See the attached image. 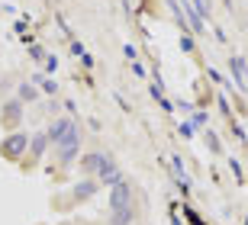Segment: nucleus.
Segmentation results:
<instances>
[{
    "mask_svg": "<svg viewBox=\"0 0 248 225\" xmlns=\"http://www.w3.org/2000/svg\"><path fill=\"white\" fill-rule=\"evenodd\" d=\"M26 151H29V132H10L0 142V154L7 161H19V158H26Z\"/></svg>",
    "mask_w": 248,
    "mask_h": 225,
    "instance_id": "f257e3e1",
    "label": "nucleus"
},
{
    "mask_svg": "<svg viewBox=\"0 0 248 225\" xmlns=\"http://www.w3.org/2000/svg\"><path fill=\"white\" fill-rule=\"evenodd\" d=\"M55 148H58V161H62V164H71L74 158H78V151H81V126L74 122V129L64 135Z\"/></svg>",
    "mask_w": 248,
    "mask_h": 225,
    "instance_id": "f03ea898",
    "label": "nucleus"
},
{
    "mask_svg": "<svg viewBox=\"0 0 248 225\" xmlns=\"http://www.w3.org/2000/svg\"><path fill=\"white\" fill-rule=\"evenodd\" d=\"M132 206V187H129V180L123 177L120 183H113L110 187V212H120V209Z\"/></svg>",
    "mask_w": 248,
    "mask_h": 225,
    "instance_id": "7ed1b4c3",
    "label": "nucleus"
},
{
    "mask_svg": "<svg viewBox=\"0 0 248 225\" xmlns=\"http://www.w3.org/2000/svg\"><path fill=\"white\" fill-rule=\"evenodd\" d=\"M74 129V119L71 116H62V119H52V126L46 129V138H48V145H58L64 138V135Z\"/></svg>",
    "mask_w": 248,
    "mask_h": 225,
    "instance_id": "20e7f679",
    "label": "nucleus"
},
{
    "mask_svg": "<svg viewBox=\"0 0 248 225\" xmlns=\"http://www.w3.org/2000/svg\"><path fill=\"white\" fill-rule=\"evenodd\" d=\"M229 68H232V81L242 93H248V74H245V61H242V55H229Z\"/></svg>",
    "mask_w": 248,
    "mask_h": 225,
    "instance_id": "39448f33",
    "label": "nucleus"
},
{
    "mask_svg": "<svg viewBox=\"0 0 248 225\" xmlns=\"http://www.w3.org/2000/svg\"><path fill=\"white\" fill-rule=\"evenodd\" d=\"M97 177H100V183L113 187V183H120V180H123V171H120V164H116V161L110 158V161H107V164L100 167V171H97Z\"/></svg>",
    "mask_w": 248,
    "mask_h": 225,
    "instance_id": "423d86ee",
    "label": "nucleus"
},
{
    "mask_svg": "<svg viewBox=\"0 0 248 225\" xmlns=\"http://www.w3.org/2000/svg\"><path fill=\"white\" fill-rule=\"evenodd\" d=\"M110 161V154H103V151H91V154H84L81 158V167L84 171H100L103 164Z\"/></svg>",
    "mask_w": 248,
    "mask_h": 225,
    "instance_id": "0eeeda50",
    "label": "nucleus"
},
{
    "mask_svg": "<svg viewBox=\"0 0 248 225\" xmlns=\"http://www.w3.org/2000/svg\"><path fill=\"white\" fill-rule=\"evenodd\" d=\"M46 145H48L46 132H42V135H29V158H32V161H39V158L46 154Z\"/></svg>",
    "mask_w": 248,
    "mask_h": 225,
    "instance_id": "6e6552de",
    "label": "nucleus"
},
{
    "mask_svg": "<svg viewBox=\"0 0 248 225\" xmlns=\"http://www.w3.org/2000/svg\"><path fill=\"white\" fill-rule=\"evenodd\" d=\"M97 187H100L97 180H81V183L74 187V199H78V203H84V199H91L93 193H97Z\"/></svg>",
    "mask_w": 248,
    "mask_h": 225,
    "instance_id": "1a4fd4ad",
    "label": "nucleus"
},
{
    "mask_svg": "<svg viewBox=\"0 0 248 225\" xmlns=\"http://www.w3.org/2000/svg\"><path fill=\"white\" fill-rule=\"evenodd\" d=\"M19 113H23V106H19V100H10L7 106H3V126H16Z\"/></svg>",
    "mask_w": 248,
    "mask_h": 225,
    "instance_id": "9d476101",
    "label": "nucleus"
},
{
    "mask_svg": "<svg viewBox=\"0 0 248 225\" xmlns=\"http://www.w3.org/2000/svg\"><path fill=\"white\" fill-rule=\"evenodd\" d=\"M132 219H136V212H132V206L120 209V212H110V225H129Z\"/></svg>",
    "mask_w": 248,
    "mask_h": 225,
    "instance_id": "9b49d317",
    "label": "nucleus"
},
{
    "mask_svg": "<svg viewBox=\"0 0 248 225\" xmlns=\"http://www.w3.org/2000/svg\"><path fill=\"white\" fill-rule=\"evenodd\" d=\"M32 81H36V87H42V90H46V93H52V97H55L58 84L52 81V77H46V74H36V77H32Z\"/></svg>",
    "mask_w": 248,
    "mask_h": 225,
    "instance_id": "f8f14e48",
    "label": "nucleus"
},
{
    "mask_svg": "<svg viewBox=\"0 0 248 225\" xmlns=\"http://www.w3.org/2000/svg\"><path fill=\"white\" fill-rule=\"evenodd\" d=\"M16 93H19V100H26V103H29V100L39 97V87H36V84H19Z\"/></svg>",
    "mask_w": 248,
    "mask_h": 225,
    "instance_id": "ddd939ff",
    "label": "nucleus"
},
{
    "mask_svg": "<svg viewBox=\"0 0 248 225\" xmlns=\"http://www.w3.org/2000/svg\"><path fill=\"white\" fill-rule=\"evenodd\" d=\"M190 7L197 10V16H210V0H190Z\"/></svg>",
    "mask_w": 248,
    "mask_h": 225,
    "instance_id": "4468645a",
    "label": "nucleus"
},
{
    "mask_svg": "<svg viewBox=\"0 0 248 225\" xmlns=\"http://www.w3.org/2000/svg\"><path fill=\"white\" fill-rule=\"evenodd\" d=\"M193 48H197V45H193L190 32H181V52H184V55H193Z\"/></svg>",
    "mask_w": 248,
    "mask_h": 225,
    "instance_id": "2eb2a0df",
    "label": "nucleus"
},
{
    "mask_svg": "<svg viewBox=\"0 0 248 225\" xmlns=\"http://www.w3.org/2000/svg\"><path fill=\"white\" fill-rule=\"evenodd\" d=\"M29 58H32V61H42V64H46L48 55H46V48H42V45H32V48H29Z\"/></svg>",
    "mask_w": 248,
    "mask_h": 225,
    "instance_id": "dca6fc26",
    "label": "nucleus"
},
{
    "mask_svg": "<svg viewBox=\"0 0 248 225\" xmlns=\"http://www.w3.org/2000/svg\"><path fill=\"white\" fill-rule=\"evenodd\" d=\"M229 167H232V174H235V180H239V183H245V174H242V164L235 161V158H229Z\"/></svg>",
    "mask_w": 248,
    "mask_h": 225,
    "instance_id": "f3484780",
    "label": "nucleus"
},
{
    "mask_svg": "<svg viewBox=\"0 0 248 225\" xmlns=\"http://www.w3.org/2000/svg\"><path fill=\"white\" fill-rule=\"evenodd\" d=\"M206 145H210V151H216V154L222 151V145H219V138H216V135H213V132H206Z\"/></svg>",
    "mask_w": 248,
    "mask_h": 225,
    "instance_id": "a211bd4d",
    "label": "nucleus"
},
{
    "mask_svg": "<svg viewBox=\"0 0 248 225\" xmlns=\"http://www.w3.org/2000/svg\"><path fill=\"white\" fill-rule=\"evenodd\" d=\"M177 132L184 135V138H193V135H197V129H193V122H181V129H177Z\"/></svg>",
    "mask_w": 248,
    "mask_h": 225,
    "instance_id": "6ab92c4d",
    "label": "nucleus"
},
{
    "mask_svg": "<svg viewBox=\"0 0 248 225\" xmlns=\"http://www.w3.org/2000/svg\"><path fill=\"white\" fill-rule=\"evenodd\" d=\"M193 129H200V126H206V113H193Z\"/></svg>",
    "mask_w": 248,
    "mask_h": 225,
    "instance_id": "aec40b11",
    "label": "nucleus"
},
{
    "mask_svg": "<svg viewBox=\"0 0 248 225\" xmlns=\"http://www.w3.org/2000/svg\"><path fill=\"white\" fill-rule=\"evenodd\" d=\"M55 68H58V58H55V55H48V58H46V71L55 74Z\"/></svg>",
    "mask_w": 248,
    "mask_h": 225,
    "instance_id": "412c9836",
    "label": "nucleus"
},
{
    "mask_svg": "<svg viewBox=\"0 0 248 225\" xmlns=\"http://www.w3.org/2000/svg\"><path fill=\"white\" fill-rule=\"evenodd\" d=\"M171 164H174L177 177H181V174H184V161H181V154H174V158H171Z\"/></svg>",
    "mask_w": 248,
    "mask_h": 225,
    "instance_id": "4be33fe9",
    "label": "nucleus"
},
{
    "mask_svg": "<svg viewBox=\"0 0 248 225\" xmlns=\"http://www.w3.org/2000/svg\"><path fill=\"white\" fill-rule=\"evenodd\" d=\"M123 55H126V58H129V61H136V45H126V48H123Z\"/></svg>",
    "mask_w": 248,
    "mask_h": 225,
    "instance_id": "5701e85b",
    "label": "nucleus"
},
{
    "mask_svg": "<svg viewBox=\"0 0 248 225\" xmlns=\"http://www.w3.org/2000/svg\"><path fill=\"white\" fill-rule=\"evenodd\" d=\"M219 106H222V113H226V116H229V113H232V109H229V100L222 97V93H219Z\"/></svg>",
    "mask_w": 248,
    "mask_h": 225,
    "instance_id": "b1692460",
    "label": "nucleus"
},
{
    "mask_svg": "<svg viewBox=\"0 0 248 225\" xmlns=\"http://www.w3.org/2000/svg\"><path fill=\"white\" fill-rule=\"evenodd\" d=\"M71 52L78 55V58H81V55H84V45H81V42H71Z\"/></svg>",
    "mask_w": 248,
    "mask_h": 225,
    "instance_id": "393cba45",
    "label": "nucleus"
},
{
    "mask_svg": "<svg viewBox=\"0 0 248 225\" xmlns=\"http://www.w3.org/2000/svg\"><path fill=\"white\" fill-rule=\"evenodd\" d=\"M245 29H248V26H245Z\"/></svg>",
    "mask_w": 248,
    "mask_h": 225,
    "instance_id": "a878e982",
    "label": "nucleus"
}]
</instances>
